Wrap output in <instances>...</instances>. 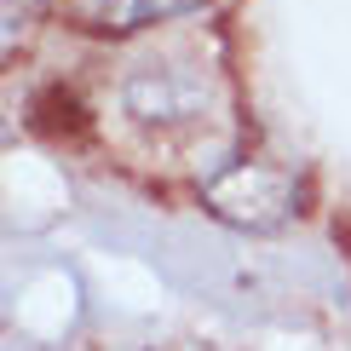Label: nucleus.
<instances>
[{
    "label": "nucleus",
    "mask_w": 351,
    "mask_h": 351,
    "mask_svg": "<svg viewBox=\"0 0 351 351\" xmlns=\"http://www.w3.org/2000/svg\"><path fill=\"white\" fill-rule=\"evenodd\" d=\"M121 110L144 133H184L213 110V69L179 52H144L121 75Z\"/></svg>",
    "instance_id": "nucleus-1"
},
{
    "label": "nucleus",
    "mask_w": 351,
    "mask_h": 351,
    "mask_svg": "<svg viewBox=\"0 0 351 351\" xmlns=\"http://www.w3.org/2000/svg\"><path fill=\"white\" fill-rule=\"evenodd\" d=\"M69 18L86 23V29H144V23H167V18H184L196 12L202 0H64Z\"/></svg>",
    "instance_id": "nucleus-3"
},
{
    "label": "nucleus",
    "mask_w": 351,
    "mask_h": 351,
    "mask_svg": "<svg viewBox=\"0 0 351 351\" xmlns=\"http://www.w3.org/2000/svg\"><path fill=\"white\" fill-rule=\"evenodd\" d=\"M40 6H47V0H0V12H6V52L18 47V40L29 35V29H35Z\"/></svg>",
    "instance_id": "nucleus-4"
},
{
    "label": "nucleus",
    "mask_w": 351,
    "mask_h": 351,
    "mask_svg": "<svg viewBox=\"0 0 351 351\" xmlns=\"http://www.w3.org/2000/svg\"><path fill=\"white\" fill-rule=\"evenodd\" d=\"M202 208L242 230H276L300 213V184L271 162H230L219 179L202 184Z\"/></svg>",
    "instance_id": "nucleus-2"
}]
</instances>
